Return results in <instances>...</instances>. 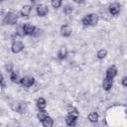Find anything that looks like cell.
Here are the masks:
<instances>
[{
    "label": "cell",
    "instance_id": "6da1fadb",
    "mask_svg": "<svg viewBox=\"0 0 127 127\" xmlns=\"http://www.w3.org/2000/svg\"><path fill=\"white\" fill-rule=\"evenodd\" d=\"M99 17L96 14H88L86 16H84L81 20L82 24L84 26H95L98 23Z\"/></svg>",
    "mask_w": 127,
    "mask_h": 127
},
{
    "label": "cell",
    "instance_id": "7a4b0ae2",
    "mask_svg": "<svg viewBox=\"0 0 127 127\" xmlns=\"http://www.w3.org/2000/svg\"><path fill=\"white\" fill-rule=\"evenodd\" d=\"M17 21H18V16L14 12H8L3 19V23L6 25H15L17 24Z\"/></svg>",
    "mask_w": 127,
    "mask_h": 127
},
{
    "label": "cell",
    "instance_id": "3957f363",
    "mask_svg": "<svg viewBox=\"0 0 127 127\" xmlns=\"http://www.w3.org/2000/svg\"><path fill=\"white\" fill-rule=\"evenodd\" d=\"M10 107L13 111L15 112H20L23 113L27 110V104L24 102H18V101H14L10 104Z\"/></svg>",
    "mask_w": 127,
    "mask_h": 127
},
{
    "label": "cell",
    "instance_id": "277c9868",
    "mask_svg": "<svg viewBox=\"0 0 127 127\" xmlns=\"http://www.w3.org/2000/svg\"><path fill=\"white\" fill-rule=\"evenodd\" d=\"M35 83V78L32 77V76H24L21 78L20 80V84L24 87H31L32 85H34Z\"/></svg>",
    "mask_w": 127,
    "mask_h": 127
},
{
    "label": "cell",
    "instance_id": "5b68a950",
    "mask_svg": "<svg viewBox=\"0 0 127 127\" xmlns=\"http://www.w3.org/2000/svg\"><path fill=\"white\" fill-rule=\"evenodd\" d=\"M24 50V44L21 41H14L11 46V51L14 54H18Z\"/></svg>",
    "mask_w": 127,
    "mask_h": 127
},
{
    "label": "cell",
    "instance_id": "8992f818",
    "mask_svg": "<svg viewBox=\"0 0 127 127\" xmlns=\"http://www.w3.org/2000/svg\"><path fill=\"white\" fill-rule=\"evenodd\" d=\"M120 10H121V6H120V4L117 3V2H114V3H112V4L109 6V12H110V14L113 15V16L118 15L119 12H120Z\"/></svg>",
    "mask_w": 127,
    "mask_h": 127
},
{
    "label": "cell",
    "instance_id": "52a82bcc",
    "mask_svg": "<svg viewBox=\"0 0 127 127\" xmlns=\"http://www.w3.org/2000/svg\"><path fill=\"white\" fill-rule=\"evenodd\" d=\"M49 13V8L47 5H44V4H41L37 7V14L38 16L40 17H45L46 15H48Z\"/></svg>",
    "mask_w": 127,
    "mask_h": 127
},
{
    "label": "cell",
    "instance_id": "ba28073f",
    "mask_svg": "<svg viewBox=\"0 0 127 127\" xmlns=\"http://www.w3.org/2000/svg\"><path fill=\"white\" fill-rule=\"evenodd\" d=\"M23 27H24L25 34H26L27 36H33V35H34L35 30H36V27H35V26H33V25L30 24V23H26V24L23 25Z\"/></svg>",
    "mask_w": 127,
    "mask_h": 127
},
{
    "label": "cell",
    "instance_id": "9c48e42d",
    "mask_svg": "<svg viewBox=\"0 0 127 127\" xmlns=\"http://www.w3.org/2000/svg\"><path fill=\"white\" fill-rule=\"evenodd\" d=\"M106 77H109V78H114L116 75H117V67L115 65H111L107 68L106 70V73H105Z\"/></svg>",
    "mask_w": 127,
    "mask_h": 127
},
{
    "label": "cell",
    "instance_id": "30bf717a",
    "mask_svg": "<svg viewBox=\"0 0 127 127\" xmlns=\"http://www.w3.org/2000/svg\"><path fill=\"white\" fill-rule=\"evenodd\" d=\"M61 35L63 37H69L71 35V28L68 25H63L61 27Z\"/></svg>",
    "mask_w": 127,
    "mask_h": 127
},
{
    "label": "cell",
    "instance_id": "8fae6325",
    "mask_svg": "<svg viewBox=\"0 0 127 127\" xmlns=\"http://www.w3.org/2000/svg\"><path fill=\"white\" fill-rule=\"evenodd\" d=\"M112 85H113L112 78L105 77V78L103 79V81H102V87H103V89H104V90H106V91L110 90V89H111V87H112Z\"/></svg>",
    "mask_w": 127,
    "mask_h": 127
},
{
    "label": "cell",
    "instance_id": "7c38bea8",
    "mask_svg": "<svg viewBox=\"0 0 127 127\" xmlns=\"http://www.w3.org/2000/svg\"><path fill=\"white\" fill-rule=\"evenodd\" d=\"M31 11H32V6L31 5H24L20 10V15L22 17H28L30 15Z\"/></svg>",
    "mask_w": 127,
    "mask_h": 127
},
{
    "label": "cell",
    "instance_id": "4fadbf2b",
    "mask_svg": "<svg viewBox=\"0 0 127 127\" xmlns=\"http://www.w3.org/2000/svg\"><path fill=\"white\" fill-rule=\"evenodd\" d=\"M66 56H67V50H66V48L65 47H62L59 50V52H58V58L60 60H64V59L66 58Z\"/></svg>",
    "mask_w": 127,
    "mask_h": 127
},
{
    "label": "cell",
    "instance_id": "5bb4252c",
    "mask_svg": "<svg viewBox=\"0 0 127 127\" xmlns=\"http://www.w3.org/2000/svg\"><path fill=\"white\" fill-rule=\"evenodd\" d=\"M46 106H47V101H46V99L43 98V97L38 98V100H37V107H38L40 110H44V109L46 108Z\"/></svg>",
    "mask_w": 127,
    "mask_h": 127
},
{
    "label": "cell",
    "instance_id": "9a60e30c",
    "mask_svg": "<svg viewBox=\"0 0 127 127\" xmlns=\"http://www.w3.org/2000/svg\"><path fill=\"white\" fill-rule=\"evenodd\" d=\"M67 112H68L69 115L75 117L76 119H77L78 116H79V112H78V110H77L75 107H73V106H68V107H67Z\"/></svg>",
    "mask_w": 127,
    "mask_h": 127
},
{
    "label": "cell",
    "instance_id": "2e32d148",
    "mask_svg": "<svg viewBox=\"0 0 127 127\" xmlns=\"http://www.w3.org/2000/svg\"><path fill=\"white\" fill-rule=\"evenodd\" d=\"M10 73H11V74H10V79H11V81L14 82V83H19L20 80H21V78L19 77V74H18L16 71H12V72H10Z\"/></svg>",
    "mask_w": 127,
    "mask_h": 127
},
{
    "label": "cell",
    "instance_id": "e0dca14e",
    "mask_svg": "<svg viewBox=\"0 0 127 127\" xmlns=\"http://www.w3.org/2000/svg\"><path fill=\"white\" fill-rule=\"evenodd\" d=\"M75 121H76V118L73 117V116H71V115H69V114L65 117V123H66L68 126H73V125H75Z\"/></svg>",
    "mask_w": 127,
    "mask_h": 127
},
{
    "label": "cell",
    "instance_id": "ac0fdd59",
    "mask_svg": "<svg viewBox=\"0 0 127 127\" xmlns=\"http://www.w3.org/2000/svg\"><path fill=\"white\" fill-rule=\"evenodd\" d=\"M53 124H54V121H53V119H52L50 116H48L47 118H45V119L42 121V125H43L44 127H52Z\"/></svg>",
    "mask_w": 127,
    "mask_h": 127
},
{
    "label": "cell",
    "instance_id": "d6986e66",
    "mask_svg": "<svg viewBox=\"0 0 127 127\" xmlns=\"http://www.w3.org/2000/svg\"><path fill=\"white\" fill-rule=\"evenodd\" d=\"M98 118H99V115L96 112H91V113L88 114V120L92 123H95L98 120Z\"/></svg>",
    "mask_w": 127,
    "mask_h": 127
},
{
    "label": "cell",
    "instance_id": "ffe728a7",
    "mask_svg": "<svg viewBox=\"0 0 127 127\" xmlns=\"http://www.w3.org/2000/svg\"><path fill=\"white\" fill-rule=\"evenodd\" d=\"M48 116H49V115H48V112L45 111V109H44V110H40V112L37 114V117H38V119H39L41 122H42L45 118H47Z\"/></svg>",
    "mask_w": 127,
    "mask_h": 127
},
{
    "label": "cell",
    "instance_id": "44dd1931",
    "mask_svg": "<svg viewBox=\"0 0 127 127\" xmlns=\"http://www.w3.org/2000/svg\"><path fill=\"white\" fill-rule=\"evenodd\" d=\"M106 56H107V51L105 49H101L97 52V59L99 60H103Z\"/></svg>",
    "mask_w": 127,
    "mask_h": 127
},
{
    "label": "cell",
    "instance_id": "7402d4cb",
    "mask_svg": "<svg viewBox=\"0 0 127 127\" xmlns=\"http://www.w3.org/2000/svg\"><path fill=\"white\" fill-rule=\"evenodd\" d=\"M62 1L63 0H51V4L55 9H58L62 6Z\"/></svg>",
    "mask_w": 127,
    "mask_h": 127
},
{
    "label": "cell",
    "instance_id": "603a6c76",
    "mask_svg": "<svg viewBox=\"0 0 127 127\" xmlns=\"http://www.w3.org/2000/svg\"><path fill=\"white\" fill-rule=\"evenodd\" d=\"M16 35H18V36H20V37H23V36L26 35L23 26H19V27L17 28V30H16Z\"/></svg>",
    "mask_w": 127,
    "mask_h": 127
},
{
    "label": "cell",
    "instance_id": "cb8c5ba5",
    "mask_svg": "<svg viewBox=\"0 0 127 127\" xmlns=\"http://www.w3.org/2000/svg\"><path fill=\"white\" fill-rule=\"evenodd\" d=\"M71 12H72V7L71 6H65L64 8V14H69Z\"/></svg>",
    "mask_w": 127,
    "mask_h": 127
},
{
    "label": "cell",
    "instance_id": "d4e9b609",
    "mask_svg": "<svg viewBox=\"0 0 127 127\" xmlns=\"http://www.w3.org/2000/svg\"><path fill=\"white\" fill-rule=\"evenodd\" d=\"M42 34V30L41 29H39V28H36V30H35V33H34V37H39L40 35Z\"/></svg>",
    "mask_w": 127,
    "mask_h": 127
},
{
    "label": "cell",
    "instance_id": "484cf974",
    "mask_svg": "<svg viewBox=\"0 0 127 127\" xmlns=\"http://www.w3.org/2000/svg\"><path fill=\"white\" fill-rule=\"evenodd\" d=\"M121 83H122L123 86H126V87H127V76H124V77L122 78Z\"/></svg>",
    "mask_w": 127,
    "mask_h": 127
},
{
    "label": "cell",
    "instance_id": "4316f807",
    "mask_svg": "<svg viewBox=\"0 0 127 127\" xmlns=\"http://www.w3.org/2000/svg\"><path fill=\"white\" fill-rule=\"evenodd\" d=\"M6 69H7L9 72H12V71H13V70H12V64H7V65H6Z\"/></svg>",
    "mask_w": 127,
    "mask_h": 127
},
{
    "label": "cell",
    "instance_id": "83f0119b",
    "mask_svg": "<svg viewBox=\"0 0 127 127\" xmlns=\"http://www.w3.org/2000/svg\"><path fill=\"white\" fill-rule=\"evenodd\" d=\"M75 3H77V4H80V3H82L83 2V0H73Z\"/></svg>",
    "mask_w": 127,
    "mask_h": 127
},
{
    "label": "cell",
    "instance_id": "f1b7e54d",
    "mask_svg": "<svg viewBox=\"0 0 127 127\" xmlns=\"http://www.w3.org/2000/svg\"><path fill=\"white\" fill-rule=\"evenodd\" d=\"M30 1H31V2H35L36 0H30Z\"/></svg>",
    "mask_w": 127,
    "mask_h": 127
}]
</instances>
